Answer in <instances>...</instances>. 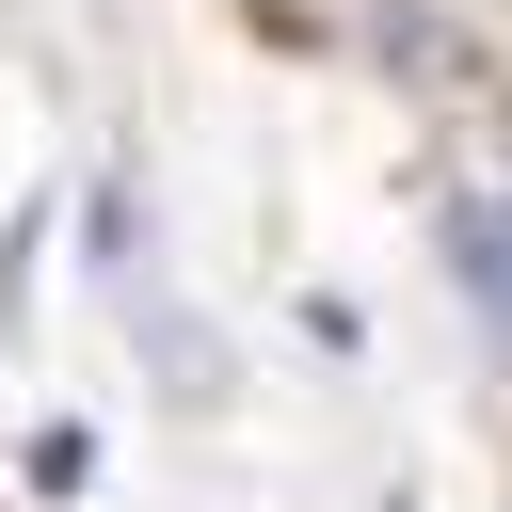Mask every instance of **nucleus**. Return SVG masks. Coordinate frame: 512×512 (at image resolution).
I'll use <instances>...</instances> for the list:
<instances>
[{"label":"nucleus","mask_w":512,"mask_h":512,"mask_svg":"<svg viewBox=\"0 0 512 512\" xmlns=\"http://www.w3.org/2000/svg\"><path fill=\"white\" fill-rule=\"evenodd\" d=\"M448 240H464V288L496 304V336H512V192H464L448 208Z\"/></svg>","instance_id":"f257e3e1"}]
</instances>
